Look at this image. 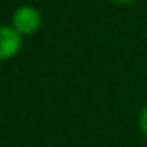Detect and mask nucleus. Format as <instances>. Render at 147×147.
<instances>
[{
    "label": "nucleus",
    "mask_w": 147,
    "mask_h": 147,
    "mask_svg": "<svg viewBox=\"0 0 147 147\" xmlns=\"http://www.w3.org/2000/svg\"><path fill=\"white\" fill-rule=\"evenodd\" d=\"M23 49V36L7 24H0V62L14 59Z\"/></svg>",
    "instance_id": "f03ea898"
},
{
    "label": "nucleus",
    "mask_w": 147,
    "mask_h": 147,
    "mask_svg": "<svg viewBox=\"0 0 147 147\" xmlns=\"http://www.w3.org/2000/svg\"><path fill=\"white\" fill-rule=\"evenodd\" d=\"M138 130H140V133L147 138V104L142 107V111H140V114H138Z\"/></svg>",
    "instance_id": "7ed1b4c3"
},
{
    "label": "nucleus",
    "mask_w": 147,
    "mask_h": 147,
    "mask_svg": "<svg viewBox=\"0 0 147 147\" xmlns=\"http://www.w3.org/2000/svg\"><path fill=\"white\" fill-rule=\"evenodd\" d=\"M113 4H116V5H130V4H133L135 0H111Z\"/></svg>",
    "instance_id": "20e7f679"
},
{
    "label": "nucleus",
    "mask_w": 147,
    "mask_h": 147,
    "mask_svg": "<svg viewBox=\"0 0 147 147\" xmlns=\"http://www.w3.org/2000/svg\"><path fill=\"white\" fill-rule=\"evenodd\" d=\"M11 26L24 38V36H31L35 35L40 26H42V14L36 7L33 5H19L11 18Z\"/></svg>",
    "instance_id": "f257e3e1"
},
{
    "label": "nucleus",
    "mask_w": 147,
    "mask_h": 147,
    "mask_svg": "<svg viewBox=\"0 0 147 147\" xmlns=\"http://www.w3.org/2000/svg\"><path fill=\"white\" fill-rule=\"evenodd\" d=\"M47 147H55V145H47Z\"/></svg>",
    "instance_id": "39448f33"
}]
</instances>
